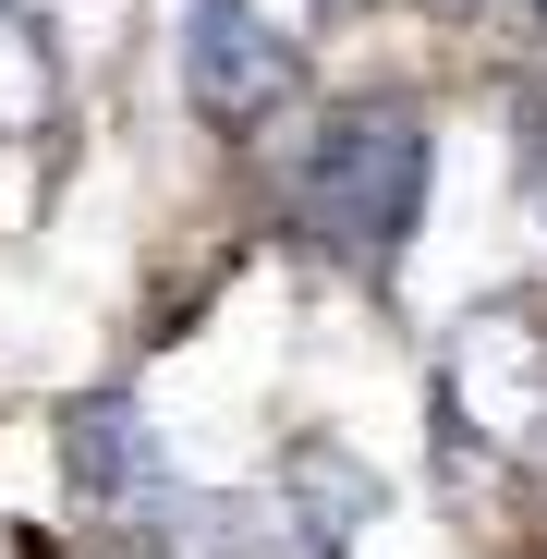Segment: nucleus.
<instances>
[{"label": "nucleus", "mask_w": 547, "mask_h": 559, "mask_svg": "<svg viewBox=\"0 0 547 559\" xmlns=\"http://www.w3.org/2000/svg\"><path fill=\"white\" fill-rule=\"evenodd\" d=\"M293 85H305V61L255 0H182V98H195L207 134H267L293 110Z\"/></svg>", "instance_id": "3"}, {"label": "nucleus", "mask_w": 547, "mask_h": 559, "mask_svg": "<svg viewBox=\"0 0 547 559\" xmlns=\"http://www.w3.org/2000/svg\"><path fill=\"white\" fill-rule=\"evenodd\" d=\"M438 426L499 475H547V293H487L438 341Z\"/></svg>", "instance_id": "2"}, {"label": "nucleus", "mask_w": 547, "mask_h": 559, "mask_svg": "<svg viewBox=\"0 0 547 559\" xmlns=\"http://www.w3.org/2000/svg\"><path fill=\"white\" fill-rule=\"evenodd\" d=\"M61 450H73V487L98 499V511H158V450H146V426H134L122 390L73 402L61 414Z\"/></svg>", "instance_id": "4"}, {"label": "nucleus", "mask_w": 547, "mask_h": 559, "mask_svg": "<svg viewBox=\"0 0 547 559\" xmlns=\"http://www.w3.org/2000/svg\"><path fill=\"white\" fill-rule=\"evenodd\" d=\"M61 110V49H49V13L37 0H0V134H25Z\"/></svg>", "instance_id": "5"}, {"label": "nucleus", "mask_w": 547, "mask_h": 559, "mask_svg": "<svg viewBox=\"0 0 547 559\" xmlns=\"http://www.w3.org/2000/svg\"><path fill=\"white\" fill-rule=\"evenodd\" d=\"M523 170H535V207H547V98L523 110Z\"/></svg>", "instance_id": "6"}, {"label": "nucleus", "mask_w": 547, "mask_h": 559, "mask_svg": "<svg viewBox=\"0 0 547 559\" xmlns=\"http://www.w3.org/2000/svg\"><path fill=\"white\" fill-rule=\"evenodd\" d=\"M426 170H438V134L414 98H341L305 146H293V182H281V231L341 267V280H378L414 219H426Z\"/></svg>", "instance_id": "1"}, {"label": "nucleus", "mask_w": 547, "mask_h": 559, "mask_svg": "<svg viewBox=\"0 0 547 559\" xmlns=\"http://www.w3.org/2000/svg\"><path fill=\"white\" fill-rule=\"evenodd\" d=\"M329 13H353V0H329Z\"/></svg>", "instance_id": "7"}, {"label": "nucleus", "mask_w": 547, "mask_h": 559, "mask_svg": "<svg viewBox=\"0 0 547 559\" xmlns=\"http://www.w3.org/2000/svg\"><path fill=\"white\" fill-rule=\"evenodd\" d=\"M535 13H547V0H535Z\"/></svg>", "instance_id": "8"}]
</instances>
